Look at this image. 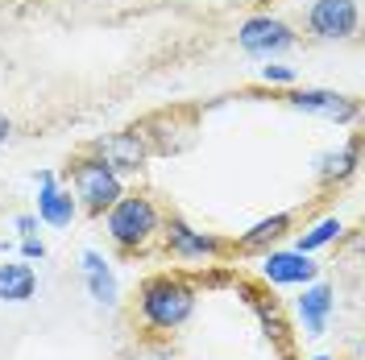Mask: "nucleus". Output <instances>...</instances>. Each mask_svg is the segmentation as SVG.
<instances>
[{
  "instance_id": "1",
  "label": "nucleus",
  "mask_w": 365,
  "mask_h": 360,
  "mask_svg": "<svg viewBox=\"0 0 365 360\" xmlns=\"http://www.w3.org/2000/svg\"><path fill=\"white\" fill-rule=\"evenodd\" d=\"M191 315H195V286L191 282H182L175 273H154V277L141 282V290H137V319L145 323V332L170 336Z\"/></svg>"
},
{
  "instance_id": "2",
  "label": "nucleus",
  "mask_w": 365,
  "mask_h": 360,
  "mask_svg": "<svg viewBox=\"0 0 365 360\" xmlns=\"http://www.w3.org/2000/svg\"><path fill=\"white\" fill-rule=\"evenodd\" d=\"M104 228H108V240L120 253H137L162 232V207L150 195H141V191H125L104 211Z\"/></svg>"
},
{
  "instance_id": "3",
  "label": "nucleus",
  "mask_w": 365,
  "mask_h": 360,
  "mask_svg": "<svg viewBox=\"0 0 365 360\" xmlns=\"http://www.w3.org/2000/svg\"><path fill=\"white\" fill-rule=\"evenodd\" d=\"M71 186H75V203L91 216H104L125 195V179L113 166H104L96 154H88V158H79L71 166Z\"/></svg>"
},
{
  "instance_id": "4",
  "label": "nucleus",
  "mask_w": 365,
  "mask_h": 360,
  "mask_svg": "<svg viewBox=\"0 0 365 360\" xmlns=\"http://www.w3.org/2000/svg\"><path fill=\"white\" fill-rule=\"evenodd\" d=\"M162 248L175 257V261H216L228 253V240L191 228L182 216H162Z\"/></svg>"
},
{
  "instance_id": "5",
  "label": "nucleus",
  "mask_w": 365,
  "mask_h": 360,
  "mask_svg": "<svg viewBox=\"0 0 365 360\" xmlns=\"http://www.w3.org/2000/svg\"><path fill=\"white\" fill-rule=\"evenodd\" d=\"M237 46L250 54V58H278L295 46V29L287 21H278L270 13H257V17H245L241 29H237Z\"/></svg>"
},
{
  "instance_id": "6",
  "label": "nucleus",
  "mask_w": 365,
  "mask_h": 360,
  "mask_svg": "<svg viewBox=\"0 0 365 360\" xmlns=\"http://www.w3.org/2000/svg\"><path fill=\"white\" fill-rule=\"evenodd\" d=\"M361 29L357 0H312L307 9V33L319 42H349Z\"/></svg>"
},
{
  "instance_id": "7",
  "label": "nucleus",
  "mask_w": 365,
  "mask_h": 360,
  "mask_svg": "<svg viewBox=\"0 0 365 360\" xmlns=\"http://www.w3.org/2000/svg\"><path fill=\"white\" fill-rule=\"evenodd\" d=\"M91 154L104 162V166H113L120 179H125V174H141L145 162H150V137L137 133V129L108 133V137H100V141L91 145Z\"/></svg>"
},
{
  "instance_id": "8",
  "label": "nucleus",
  "mask_w": 365,
  "mask_h": 360,
  "mask_svg": "<svg viewBox=\"0 0 365 360\" xmlns=\"http://www.w3.org/2000/svg\"><path fill=\"white\" fill-rule=\"evenodd\" d=\"M287 108L307 116H319V120H332V125H353L361 116V104L353 95H341V91H324V88H295L287 91Z\"/></svg>"
},
{
  "instance_id": "9",
  "label": "nucleus",
  "mask_w": 365,
  "mask_h": 360,
  "mask_svg": "<svg viewBox=\"0 0 365 360\" xmlns=\"http://www.w3.org/2000/svg\"><path fill=\"white\" fill-rule=\"evenodd\" d=\"M262 277L270 286H307L319 277V265L312 253H299V248H266Z\"/></svg>"
},
{
  "instance_id": "10",
  "label": "nucleus",
  "mask_w": 365,
  "mask_h": 360,
  "mask_svg": "<svg viewBox=\"0 0 365 360\" xmlns=\"http://www.w3.org/2000/svg\"><path fill=\"white\" fill-rule=\"evenodd\" d=\"M295 311H299V323H303V336H324L328 332V319L336 311V290H332V282H307V286H299V298H295Z\"/></svg>"
},
{
  "instance_id": "11",
  "label": "nucleus",
  "mask_w": 365,
  "mask_h": 360,
  "mask_svg": "<svg viewBox=\"0 0 365 360\" xmlns=\"http://www.w3.org/2000/svg\"><path fill=\"white\" fill-rule=\"evenodd\" d=\"M75 216H79V203L71 195L67 186H58V179L42 170L38 174V220L50 228H71L75 224Z\"/></svg>"
},
{
  "instance_id": "12",
  "label": "nucleus",
  "mask_w": 365,
  "mask_h": 360,
  "mask_svg": "<svg viewBox=\"0 0 365 360\" xmlns=\"http://www.w3.org/2000/svg\"><path fill=\"white\" fill-rule=\"evenodd\" d=\"M83 282H88V294L100 302V307H116V277H113V265H108V257L104 253H96L88 248L83 253Z\"/></svg>"
},
{
  "instance_id": "13",
  "label": "nucleus",
  "mask_w": 365,
  "mask_h": 360,
  "mask_svg": "<svg viewBox=\"0 0 365 360\" xmlns=\"http://www.w3.org/2000/svg\"><path fill=\"white\" fill-rule=\"evenodd\" d=\"M357 174V137L353 141H344L341 149H328V154H319L316 158V179L324 186H341Z\"/></svg>"
},
{
  "instance_id": "14",
  "label": "nucleus",
  "mask_w": 365,
  "mask_h": 360,
  "mask_svg": "<svg viewBox=\"0 0 365 360\" xmlns=\"http://www.w3.org/2000/svg\"><path fill=\"white\" fill-rule=\"evenodd\" d=\"M291 228H295V216H291V211H274L266 220H257L250 232H241L237 248H241V253H266V248H270L274 240H282Z\"/></svg>"
},
{
  "instance_id": "15",
  "label": "nucleus",
  "mask_w": 365,
  "mask_h": 360,
  "mask_svg": "<svg viewBox=\"0 0 365 360\" xmlns=\"http://www.w3.org/2000/svg\"><path fill=\"white\" fill-rule=\"evenodd\" d=\"M38 294V270L25 261H4L0 265V302H29Z\"/></svg>"
},
{
  "instance_id": "16",
  "label": "nucleus",
  "mask_w": 365,
  "mask_h": 360,
  "mask_svg": "<svg viewBox=\"0 0 365 360\" xmlns=\"http://www.w3.org/2000/svg\"><path fill=\"white\" fill-rule=\"evenodd\" d=\"M341 236H344V224L336 220V216H324V220H316L312 228H303V232H299V236H295V248H299V253H312V257H316L319 248L336 245Z\"/></svg>"
},
{
  "instance_id": "17",
  "label": "nucleus",
  "mask_w": 365,
  "mask_h": 360,
  "mask_svg": "<svg viewBox=\"0 0 365 360\" xmlns=\"http://www.w3.org/2000/svg\"><path fill=\"white\" fill-rule=\"evenodd\" d=\"M299 75L295 67H287V63H274V58H266V67H262V83H270V88H291Z\"/></svg>"
},
{
  "instance_id": "18",
  "label": "nucleus",
  "mask_w": 365,
  "mask_h": 360,
  "mask_svg": "<svg viewBox=\"0 0 365 360\" xmlns=\"http://www.w3.org/2000/svg\"><path fill=\"white\" fill-rule=\"evenodd\" d=\"M17 248H21L25 261H42V257H46V245L38 240V236H21V245H17Z\"/></svg>"
},
{
  "instance_id": "19",
  "label": "nucleus",
  "mask_w": 365,
  "mask_h": 360,
  "mask_svg": "<svg viewBox=\"0 0 365 360\" xmlns=\"http://www.w3.org/2000/svg\"><path fill=\"white\" fill-rule=\"evenodd\" d=\"M38 224H42V220H38L34 211H21V216L13 220V228H17V236H38Z\"/></svg>"
},
{
  "instance_id": "20",
  "label": "nucleus",
  "mask_w": 365,
  "mask_h": 360,
  "mask_svg": "<svg viewBox=\"0 0 365 360\" xmlns=\"http://www.w3.org/2000/svg\"><path fill=\"white\" fill-rule=\"evenodd\" d=\"M9 133H13V120H9V116L0 112V145H4V141H9Z\"/></svg>"
},
{
  "instance_id": "21",
  "label": "nucleus",
  "mask_w": 365,
  "mask_h": 360,
  "mask_svg": "<svg viewBox=\"0 0 365 360\" xmlns=\"http://www.w3.org/2000/svg\"><path fill=\"white\" fill-rule=\"evenodd\" d=\"M312 360H332V356H312Z\"/></svg>"
}]
</instances>
